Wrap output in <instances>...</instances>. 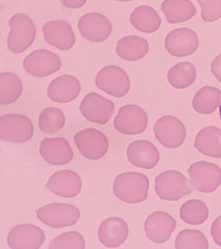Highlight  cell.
Wrapping results in <instances>:
<instances>
[{
  "mask_svg": "<svg viewBox=\"0 0 221 249\" xmlns=\"http://www.w3.org/2000/svg\"><path fill=\"white\" fill-rule=\"evenodd\" d=\"M11 30L7 38L9 50L15 53H23L34 42L36 27L27 15L16 14L9 20Z\"/></svg>",
  "mask_w": 221,
  "mask_h": 249,
  "instance_id": "7a4b0ae2",
  "label": "cell"
},
{
  "mask_svg": "<svg viewBox=\"0 0 221 249\" xmlns=\"http://www.w3.org/2000/svg\"><path fill=\"white\" fill-rule=\"evenodd\" d=\"M157 140L163 146L176 149L184 142L187 131L183 123L172 115L160 118L153 127Z\"/></svg>",
  "mask_w": 221,
  "mask_h": 249,
  "instance_id": "ba28073f",
  "label": "cell"
},
{
  "mask_svg": "<svg viewBox=\"0 0 221 249\" xmlns=\"http://www.w3.org/2000/svg\"><path fill=\"white\" fill-rule=\"evenodd\" d=\"M128 234L127 224L118 217H111L104 220L98 232L101 244L110 248H118L124 244Z\"/></svg>",
  "mask_w": 221,
  "mask_h": 249,
  "instance_id": "7402d4cb",
  "label": "cell"
},
{
  "mask_svg": "<svg viewBox=\"0 0 221 249\" xmlns=\"http://www.w3.org/2000/svg\"><path fill=\"white\" fill-rule=\"evenodd\" d=\"M209 215L208 208L203 201L189 200L180 210V217L186 223L191 225H200L206 221Z\"/></svg>",
  "mask_w": 221,
  "mask_h": 249,
  "instance_id": "f546056e",
  "label": "cell"
},
{
  "mask_svg": "<svg viewBox=\"0 0 221 249\" xmlns=\"http://www.w3.org/2000/svg\"><path fill=\"white\" fill-rule=\"evenodd\" d=\"M162 10L167 20L171 24L187 21L197 12L190 1H165L162 3Z\"/></svg>",
  "mask_w": 221,
  "mask_h": 249,
  "instance_id": "484cf974",
  "label": "cell"
},
{
  "mask_svg": "<svg viewBox=\"0 0 221 249\" xmlns=\"http://www.w3.org/2000/svg\"><path fill=\"white\" fill-rule=\"evenodd\" d=\"M100 89L115 97L126 95L130 89L131 81L126 72L115 65H108L101 69L96 78Z\"/></svg>",
  "mask_w": 221,
  "mask_h": 249,
  "instance_id": "5b68a950",
  "label": "cell"
},
{
  "mask_svg": "<svg viewBox=\"0 0 221 249\" xmlns=\"http://www.w3.org/2000/svg\"><path fill=\"white\" fill-rule=\"evenodd\" d=\"M82 115L88 121L103 125L109 122L115 112V105L111 100L97 93H88L80 107Z\"/></svg>",
  "mask_w": 221,
  "mask_h": 249,
  "instance_id": "7c38bea8",
  "label": "cell"
},
{
  "mask_svg": "<svg viewBox=\"0 0 221 249\" xmlns=\"http://www.w3.org/2000/svg\"><path fill=\"white\" fill-rule=\"evenodd\" d=\"M176 226V220L169 213L155 211L145 220L144 230L150 240L156 244H163L169 240Z\"/></svg>",
  "mask_w": 221,
  "mask_h": 249,
  "instance_id": "2e32d148",
  "label": "cell"
},
{
  "mask_svg": "<svg viewBox=\"0 0 221 249\" xmlns=\"http://www.w3.org/2000/svg\"><path fill=\"white\" fill-rule=\"evenodd\" d=\"M66 118L62 110L48 107L43 110L39 117L40 130L47 134H55L64 127Z\"/></svg>",
  "mask_w": 221,
  "mask_h": 249,
  "instance_id": "4dcf8cb0",
  "label": "cell"
},
{
  "mask_svg": "<svg viewBox=\"0 0 221 249\" xmlns=\"http://www.w3.org/2000/svg\"><path fill=\"white\" fill-rule=\"evenodd\" d=\"M34 126L27 116L7 114L0 118V137L9 142L23 143L34 135Z\"/></svg>",
  "mask_w": 221,
  "mask_h": 249,
  "instance_id": "8992f818",
  "label": "cell"
},
{
  "mask_svg": "<svg viewBox=\"0 0 221 249\" xmlns=\"http://www.w3.org/2000/svg\"><path fill=\"white\" fill-rule=\"evenodd\" d=\"M39 152L47 163L53 165L68 163L74 156L68 141L61 137L44 139L40 144Z\"/></svg>",
  "mask_w": 221,
  "mask_h": 249,
  "instance_id": "ac0fdd59",
  "label": "cell"
},
{
  "mask_svg": "<svg viewBox=\"0 0 221 249\" xmlns=\"http://www.w3.org/2000/svg\"><path fill=\"white\" fill-rule=\"evenodd\" d=\"M197 77L195 66L188 62H180L170 69L167 78L177 89H185L194 83Z\"/></svg>",
  "mask_w": 221,
  "mask_h": 249,
  "instance_id": "f1b7e54d",
  "label": "cell"
},
{
  "mask_svg": "<svg viewBox=\"0 0 221 249\" xmlns=\"http://www.w3.org/2000/svg\"><path fill=\"white\" fill-rule=\"evenodd\" d=\"M81 90V86L78 79L65 74L51 81L47 89V94L53 102L68 103L77 98Z\"/></svg>",
  "mask_w": 221,
  "mask_h": 249,
  "instance_id": "44dd1931",
  "label": "cell"
},
{
  "mask_svg": "<svg viewBox=\"0 0 221 249\" xmlns=\"http://www.w3.org/2000/svg\"><path fill=\"white\" fill-rule=\"evenodd\" d=\"M175 247L178 249H207L208 243L206 236L200 231L184 230L177 235Z\"/></svg>",
  "mask_w": 221,
  "mask_h": 249,
  "instance_id": "1f68e13d",
  "label": "cell"
},
{
  "mask_svg": "<svg viewBox=\"0 0 221 249\" xmlns=\"http://www.w3.org/2000/svg\"><path fill=\"white\" fill-rule=\"evenodd\" d=\"M155 191L161 199L178 201L192 193L193 189L182 173L170 170L161 173L156 178Z\"/></svg>",
  "mask_w": 221,
  "mask_h": 249,
  "instance_id": "3957f363",
  "label": "cell"
},
{
  "mask_svg": "<svg viewBox=\"0 0 221 249\" xmlns=\"http://www.w3.org/2000/svg\"><path fill=\"white\" fill-rule=\"evenodd\" d=\"M59 56L46 49L34 50L25 58V70L36 77H44L58 71L61 68Z\"/></svg>",
  "mask_w": 221,
  "mask_h": 249,
  "instance_id": "8fae6325",
  "label": "cell"
},
{
  "mask_svg": "<svg viewBox=\"0 0 221 249\" xmlns=\"http://www.w3.org/2000/svg\"><path fill=\"white\" fill-rule=\"evenodd\" d=\"M211 233L214 242L221 247V215L218 217L213 223Z\"/></svg>",
  "mask_w": 221,
  "mask_h": 249,
  "instance_id": "e575fe53",
  "label": "cell"
},
{
  "mask_svg": "<svg viewBox=\"0 0 221 249\" xmlns=\"http://www.w3.org/2000/svg\"><path fill=\"white\" fill-rule=\"evenodd\" d=\"M85 243L83 236L77 231H70L59 235L51 242L50 249H84Z\"/></svg>",
  "mask_w": 221,
  "mask_h": 249,
  "instance_id": "d6a6232c",
  "label": "cell"
},
{
  "mask_svg": "<svg viewBox=\"0 0 221 249\" xmlns=\"http://www.w3.org/2000/svg\"><path fill=\"white\" fill-rule=\"evenodd\" d=\"M150 181L146 176L134 172L122 173L115 179L113 192L124 202L137 204L148 198Z\"/></svg>",
  "mask_w": 221,
  "mask_h": 249,
  "instance_id": "6da1fadb",
  "label": "cell"
},
{
  "mask_svg": "<svg viewBox=\"0 0 221 249\" xmlns=\"http://www.w3.org/2000/svg\"><path fill=\"white\" fill-rule=\"evenodd\" d=\"M78 27L82 36L96 43L106 40L112 31L111 22L98 12H89L82 16L79 20Z\"/></svg>",
  "mask_w": 221,
  "mask_h": 249,
  "instance_id": "4fadbf2b",
  "label": "cell"
},
{
  "mask_svg": "<svg viewBox=\"0 0 221 249\" xmlns=\"http://www.w3.org/2000/svg\"><path fill=\"white\" fill-rule=\"evenodd\" d=\"M131 23L138 31L144 33H153L159 29L162 19L153 8L141 5L133 11Z\"/></svg>",
  "mask_w": 221,
  "mask_h": 249,
  "instance_id": "d4e9b609",
  "label": "cell"
},
{
  "mask_svg": "<svg viewBox=\"0 0 221 249\" xmlns=\"http://www.w3.org/2000/svg\"><path fill=\"white\" fill-rule=\"evenodd\" d=\"M46 42L59 50L71 49L75 43V36L72 28L63 20L50 21L43 27Z\"/></svg>",
  "mask_w": 221,
  "mask_h": 249,
  "instance_id": "d6986e66",
  "label": "cell"
},
{
  "mask_svg": "<svg viewBox=\"0 0 221 249\" xmlns=\"http://www.w3.org/2000/svg\"><path fill=\"white\" fill-rule=\"evenodd\" d=\"M211 72L221 83V54L217 56L211 64Z\"/></svg>",
  "mask_w": 221,
  "mask_h": 249,
  "instance_id": "d590c367",
  "label": "cell"
},
{
  "mask_svg": "<svg viewBox=\"0 0 221 249\" xmlns=\"http://www.w3.org/2000/svg\"><path fill=\"white\" fill-rule=\"evenodd\" d=\"M63 5L66 6V7L68 8H78L82 7V5H84L85 3H86V1H62Z\"/></svg>",
  "mask_w": 221,
  "mask_h": 249,
  "instance_id": "8d00e7d4",
  "label": "cell"
},
{
  "mask_svg": "<svg viewBox=\"0 0 221 249\" xmlns=\"http://www.w3.org/2000/svg\"><path fill=\"white\" fill-rule=\"evenodd\" d=\"M202 8L201 17L205 21H213L221 16V1H198Z\"/></svg>",
  "mask_w": 221,
  "mask_h": 249,
  "instance_id": "836d02e7",
  "label": "cell"
},
{
  "mask_svg": "<svg viewBox=\"0 0 221 249\" xmlns=\"http://www.w3.org/2000/svg\"><path fill=\"white\" fill-rule=\"evenodd\" d=\"M37 219L52 228L60 229L75 225L81 213L74 205L52 203L36 211Z\"/></svg>",
  "mask_w": 221,
  "mask_h": 249,
  "instance_id": "277c9868",
  "label": "cell"
},
{
  "mask_svg": "<svg viewBox=\"0 0 221 249\" xmlns=\"http://www.w3.org/2000/svg\"><path fill=\"white\" fill-rule=\"evenodd\" d=\"M221 97V91L217 88L204 87L195 94L192 106L195 111L204 115H209L216 111Z\"/></svg>",
  "mask_w": 221,
  "mask_h": 249,
  "instance_id": "4316f807",
  "label": "cell"
},
{
  "mask_svg": "<svg viewBox=\"0 0 221 249\" xmlns=\"http://www.w3.org/2000/svg\"><path fill=\"white\" fill-rule=\"evenodd\" d=\"M126 156L133 165L145 169H153L160 160V154L155 146L145 140L133 142L126 150Z\"/></svg>",
  "mask_w": 221,
  "mask_h": 249,
  "instance_id": "ffe728a7",
  "label": "cell"
},
{
  "mask_svg": "<svg viewBox=\"0 0 221 249\" xmlns=\"http://www.w3.org/2000/svg\"><path fill=\"white\" fill-rule=\"evenodd\" d=\"M197 34L188 28L173 30L167 35L165 40L167 51L176 57L190 55L198 48Z\"/></svg>",
  "mask_w": 221,
  "mask_h": 249,
  "instance_id": "9a60e30c",
  "label": "cell"
},
{
  "mask_svg": "<svg viewBox=\"0 0 221 249\" xmlns=\"http://www.w3.org/2000/svg\"><path fill=\"white\" fill-rule=\"evenodd\" d=\"M74 142L82 155L90 160L102 159L109 149L105 135L96 128H88L79 131L75 135Z\"/></svg>",
  "mask_w": 221,
  "mask_h": 249,
  "instance_id": "52a82bcc",
  "label": "cell"
},
{
  "mask_svg": "<svg viewBox=\"0 0 221 249\" xmlns=\"http://www.w3.org/2000/svg\"><path fill=\"white\" fill-rule=\"evenodd\" d=\"M46 188L57 196L72 198L80 194L82 180L77 173L68 169L62 170L51 176Z\"/></svg>",
  "mask_w": 221,
  "mask_h": 249,
  "instance_id": "e0dca14e",
  "label": "cell"
},
{
  "mask_svg": "<svg viewBox=\"0 0 221 249\" xmlns=\"http://www.w3.org/2000/svg\"><path fill=\"white\" fill-rule=\"evenodd\" d=\"M188 174L192 186L202 193H211L221 184V169L213 163L200 161L192 164Z\"/></svg>",
  "mask_w": 221,
  "mask_h": 249,
  "instance_id": "9c48e42d",
  "label": "cell"
},
{
  "mask_svg": "<svg viewBox=\"0 0 221 249\" xmlns=\"http://www.w3.org/2000/svg\"><path fill=\"white\" fill-rule=\"evenodd\" d=\"M23 92L20 79L12 72H3L0 75V103L9 105L16 102Z\"/></svg>",
  "mask_w": 221,
  "mask_h": 249,
  "instance_id": "83f0119b",
  "label": "cell"
},
{
  "mask_svg": "<svg viewBox=\"0 0 221 249\" xmlns=\"http://www.w3.org/2000/svg\"><path fill=\"white\" fill-rule=\"evenodd\" d=\"M194 147L204 156L220 159L221 130L213 126L202 129L195 138Z\"/></svg>",
  "mask_w": 221,
  "mask_h": 249,
  "instance_id": "603a6c76",
  "label": "cell"
},
{
  "mask_svg": "<svg viewBox=\"0 0 221 249\" xmlns=\"http://www.w3.org/2000/svg\"><path fill=\"white\" fill-rule=\"evenodd\" d=\"M149 50V44L145 39L135 36L123 37L117 43L116 53L120 58L135 61L143 58Z\"/></svg>",
  "mask_w": 221,
  "mask_h": 249,
  "instance_id": "cb8c5ba5",
  "label": "cell"
},
{
  "mask_svg": "<svg viewBox=\"0 0 221 249\" xmlns=\"http://www.w3.org/2000/svg\"><path fill=\"white\" fill-rule=\"evenodd\" d=\"M148 122V116L143 109L136 105H129L119 109L114 121V126L120 133L134 135L144 132Z\"/></svg>",
  "mask_w": 221,
  "mask_h": 249,
  "instance_id": "30bf717a",
  "label": "cell"
},
{
  "mask_svg": "<svg viewBox=\"0 0 221 249\" xmlns=\"http://www.w3.org/2000/svg\"><path fill=\"white\" fill-rule=\"evenodd\" d=\"M220 119H221V102L220 106Z\"/></svg>",
  "mask_w": 221,
  "mask_h": 249,
  "instance_id": "74e56055",
  "label": "cell"
},
{
  "mask_svg": "<svg viewBox=\"0 0 221 249\" xmlns=\"http://www.w3.org/2000/svg\"><path fill=\"white\" fill-rule=\"evenodd\" d=\"M45 239L43 230L39 227L23 224L11 230L7 243L13 249H37L42 247Z\"/></svg>",
  "mask_w": 221,
  "mask_h": 249,
  "instance_id": "5bb4252c",
  "label": "cell"
}]
</instances>
